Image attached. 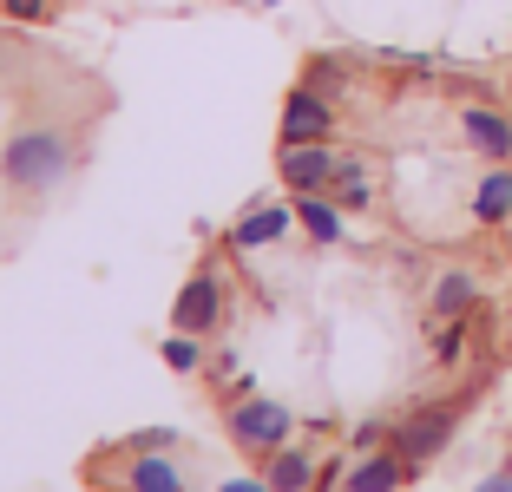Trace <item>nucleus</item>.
Segmentation results:
<instances>
[{
	"label": "nucleus",
	"mask_w": 512,
	"mask_h": 492,
	"mask_svg": "<svg viewBox=\"0 0 512 492\" xmlns=\"http://www.w3.org/2000/svg\"><path fill=\"white\" fill-rule=\"evenodd\" d=\"M66 164H73V145L60 132H20L14 145L0 151V171L14 191H46V184L66 178Z\"/></svg>",
	"instance_id": "obj_1"
},
{
	"label": "nucleus",
	"mask_w": 512,
	"mask_h": 492,
	"mask_svg": "<svg viewBox=\"0 0 512 492\" xmlns=\"http://www.w3.org/2000/svg\"><path fill=\"white\" fill-rule=\"evenodd\" d=\"M230 433H237L243 447H256V453H276V447H289L296 414H289L283 401H243V407H230Z\"/></svg>",
	"instance_id": "obj_2"
},
{
	"label": "nucleus",
	"mask_w": 512,
	"mask_h": 492,
	"mask_svg": "<svg viewBox=\"0 0 512 492\" xmlns=\"http://www.w3.org/2000/svg\"><path fill=\"white\" fill-rule=\"evenodd\" d=\"M453 407H421V414H407L401 427H394V453H401L407 466H421V460H434L440 447L453 440Z\"/></svg>",
	"instance_id": "obj_3"
},
{
	"label": "nucleus",
	"mask_w": 512,
	"mask_h": 492,
	"mask_svg": "<svg viewBox=\"0 0 512 492\" xmlns=\"http://www.w3.org/2000/svg\"><path fill=\"white\" fill-rule=\"evenodd\" d=\"M224 322V283H217L211 269H197L191 283L178 289V302H171V328H184V335H204V328Z\"/></svg>",
	"instance_id": "obj_4"
},
{
	"label": "nucleus",
	"mask_w": 512,
	"mask_h": 492,
	"mask_svg": "<svg viewBox=\"0 0 512 492\" xmlns=\"http://www.w3.org/2000/svg\"><path fill=\"white\" fill-rule=\"evenodd\" d=\"M335 132V105L316 86H296L283 105V145H322Z\"/></svg>",
	"instance_id": "obj_5"
},
{
	"label": "nucleus",
	"mask_w": 512,
	"mask_h": 492,
	"mask_svg": "<svg viewBox=\"0 0 512 492\" xmlns=\"http://www.w3.org/2000/svg\"><path fill=\"white\" fill-rule=\"evenodd\" d=\"M335 151L329 145H283V184L296 197H309V191H329L335 184Z\"/></svg>",
	"instance_id": "obj_6"
},
{
	"label": "nucleus",
	"mask_w": 512,
	"mask_h": 492,
	"mask_svg": "<svg viewBox=\"0 0 512 492\" xmlns=\"http://www.w3.org/2000/svg\"><path fill=\"white\" fill-rule=\"evenodd\" d=\"M460 132H467V145L480 151V158H493V164L512 158V119L493 112V105H467V112H460Z\"/></svg>",
	"instance_id": "obj_7"
},
{
	"label": "nucleus",
	"mask_w": 512,
	"mask_h": 492,
	"mask_svg": "<svg viewBox=\"0 0 512 492\" xmlns=\"http://www.w3.org/2000/svg\"><path fill=\"white\" fill-rule=\"evenodd\" d=\"M407 473H414V466H407L401 460V453H368V460L362 466H348V479H342V492H394V486H401V479Z\"/></svg>",
	"instance_id": "obj_8"
},
{
	"label": "nucleus",
	"mask_w": 512,
	"mask_h": 492,
	"mask_svg": "<svg viewBox=\"0 0 512 492\" xmlns=\"http://www.w3.org/2000/svg\"><path fill=\"white\" fill-rule=\"evenodd\" d=\"M289 224H296V210L263 204V210H250V217L230 230V243H237V250H263V243H283V237H289Z\"/></svg>",
	"instance_id": "obj_9"
},
{
	"label": "nucleus",
	"mask_w": 512,
	"mask_h": 492,
	"mask_svg": "<svg viewBox=\"0 0 512 492\" xmlns=\"http://www.w3.org/2000/svg\"><path fill=\"white\" fill-rule=\"evenodd\" d=\"M270 479L276 492H316V479H322V466H316V453H302V447H276L270 453Z\"/></svg>",
	"instance_id": "obj_10"
},
{
	"label": "nucleus",
	"mask_w": 512,
	"mask_h": 492,
	"mask_svg": "<svg viewBox=\"0 0 512 492\" xmlns=\"http://www.w3.org/2000/svg\"><path fill=\"white\" fill-rule=\"evenodd\" d=\"M473 217H480V224H506V217H512V171H506V164H493V171L480 178V191H473Z\"/></svg>",
	"instance_id": "obj_11"
},
{
	"label": "nucleus",
	"mask_w": 512,
	"mask_h": 492,
	"mask_svg": "<svg viewBox=\"0 0 512 492\" xmlns=\"http://www.w3.org/2000/svg\"><path fill=\"white\" fill-rule=\"evenodd\" d=\"M296 217H302V230H309L316 243H342V204H329L322 191L296 197Z\"/></svg>",
	"instance_id": "obj_12"
},
{
	"label": "nucleus",
	"mask_w": 512,
	"mask_h": 492,
	"mask_svg": "<svg viewBox=\"0 0 512 492\" xmlns=\"http://www.w3.org/2000/svg\"><path fill=\"white\" fill-rule=\"evenodd\" d=\"M473 296H480V283H473L467 269H447V276L434 283V315L440 322H460V315L473 309Z\"/></svg>",
	"instance_id": "obj_13"
},
{
	"label": "nucleus",
	"mask_w": 512,
	"mask_h": 492,
	"mask_svg": "<svg viewBox=\"0 0 512 492\" xmlns=\"http://www.w3.org/2000/svg\"><path fill=\"white\" fill-rule=\"evenodd\" d=\"M125 479H132V492H184V473L171 460H158V453H138Z\"/></svg>",
	"instance_id": "obj_14"
},
{
	"label": "nucleus",
	"mask_w": 512,
	"mask_h": 492,
	"mask_svg": "<svg viewBox=\"0 0 512 492\" xmlns=\"http://www.w3.org/2000/svg\"><path fill=\"white\" fill-rule=\"evenodd\" d=\"M335 191H342L335 204H348V210H362V204H368V178H362V164H355V158L335 164Z\"/></svg>",
	"instance_id": "obj_15"
},
{
	"label": "nucleus",
	"mask_w": 512,
	"mask_h": 492,
	"mask_svg": "<svg viewBox=\"0 0 512 492\" xmlns=\"http://www.w3.org/2000/svg\"><path fill=\"white\" fill-rule=\"evenodd\" d=\"M165 368H178V374L197 368V342L184 335V328H178V335H165Z\"/></svg>",
	"instance_id": "obj_16"
},
{
	"label": "nucleus",
	"mask_w": 512,
	"mask_h": 492,
	"mask_svg": "<svg viewBox=\"0 0 512 492\" xmlns=\"http://www.w3.org/2000/svg\"><path fill=\"white\" fill-rule=\"evenodd\" d=\"M434 348H440V361H460V355H467V328H460V322H447Z\"/></svg>",
	"instance_id": "obj_17"
},
{
	"label": "nucleus",
	"mask_w": 512,
	"mask_h": 492,
	"mask_svg": "<svg viewBox=\"0 0 512 492\" xmlns=\"http://www.w3.org/2000/svg\"><path fill=\"white\" fill-rule=\"evenodd\" d=\"M309 86H316L322 99H335V92H342V66H329V60H322L316 73H309Z\"/></svg>",
	"instance_id": "obj_18"
},
{
	"label": "nucleus",
	"mask_w": 512,
	"mask_h": 492,
	"mask_svg": "<svg viewBox=\"0 0 512 492\" xmlns=\"http://www.w3.org/2000/svg\"><path fill=\"white\" fill-rule=\"evenodd\" d=\"M7 20H46V0H0Z\"/></svg>",
	"instance_id": "obj_19"
},
{
	"label": "nucleus",
	"mask_w": 512,
	"mask_h": 492,
	"mask_svg": "<svg viewBox=\"0 0 512 492\" xmlns=\"http://www.w3.org/2000/svg\"><path fill=\"white\" fill-rule=\"evenodd\" d=\"M217 492H276V486H270V479H224Z\"/></svg>",
	"instance_id": "obj_20"
},
{
	"label": "nucleus",
	"mask_w": 512,
	"mask_h": 492,
	"mask_svg": "<svg viewBox=\"0 0 512 492\" xmlns=\"http://www.w3.org/2000/svg\"><path fill=\"white\" fill-rule=\"evenodd\" d=\"M473 492H512V466H506V473H493V479H480Z\"/></svg>",
	"instance_id": "obj_21"
}]
</instances>
